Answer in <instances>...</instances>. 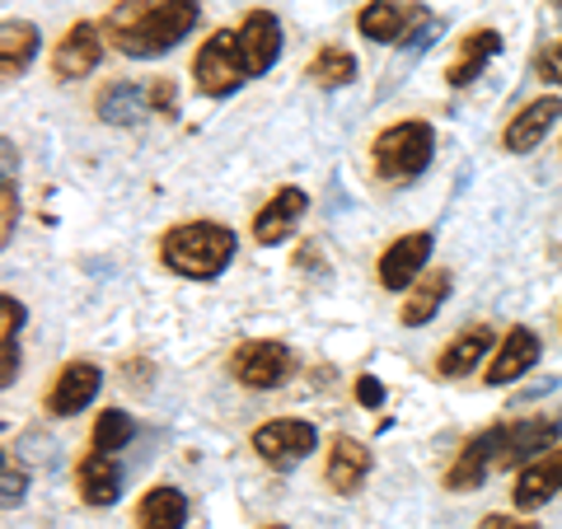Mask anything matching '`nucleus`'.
Masks as SVG:
<instances>
[{
  "label": "nucleus",
  "instance_id": "obj_1",
  "mask_svg": "<svg viewBox=\"0 0 562 529\" xmlns=\"http://www.w3.org/2000/svg\"><path fill=\"white\" fill-rule=\"evenodd\" d=\"M202 20L198 0H122V5L109 14L103 33L113 38V47L122 57H160V52L179 47Z\"/></svg>",
  "mask_w": 562,
  "mask_h": 529
},
{
  "label": "nucleus",
  "instance_id": "obj_2",
  "mask_svg": "<svg viewBox=\"0 0 562 529\" xmlns=\"http://www.w3.org/2000/svg\"><path fill=\"white\" fill-rule=\"evenodd\" d=\"M239 239L221 221H183L160 235V262L188 281H211L231 268Z\"/></svg>",
  "mask_w": 562,
  "mask_h": 529
},
{
  "label": "nucleus",
  "instance_id": "obj_3",
  "mask_svg": "<svg viewBox=\"0 0 562 529\" xmlns=\"http://www.w3.org/2000/svg\"><path fill=\"white\" fill-rule=\"evenodd\" d=\"M436 155V132L431 122H394V127H384L371 146V160H375V173L384 183H408L417 173H427Z\"/></svg>",
  "mask_w": 562,
  "mask_h": 529
},
{
  "label": "nucleus",
  "instance_id": "obj_4",
  "mask_svg": "<svg viewBox=\"0 0 562 529\" xmlns=\"http://www.w3.org/2000/svg\"><path fill=\"white\" fill-rule=\"evenodd\" d=\"M192 80H198V90H202L206 99H231L244 80H254L235 29H216V33H211V38L198 47V57H192Z\"/></svg>",
  "mask_w": 562,
  "mask_h": 529
},
{
  "label": "nucleus",
  "instance_id": "obj_5",
  "mask_svg": "<svg viewBox=\"0 0 562 529\" xmlns=\"http://www.w3.org/2000/svg\"><path fill=\"white\" fill-rule=\"evenodd\" d=\"M314 450H319V431L301 417H277V421H262L254 431V454L268 469H281V473L305 464Z\"/></svg>",
  "mask_w": 562,
  "mask_h": 529
},
{
  "label": "nucleus",
  "instance_id": "obj_6",
  "mask_svg": "<svg viewBox=\"0 0 562 529\" xmlns=\"http://www.w3.org/2000/svg\"><path fill=\"white\" fill-rule=\"evenodd\" d=\"M291 351L272 342V338H254V342H239L231 351V375L244 384V390H277V384L291 380Z\"/></svg>",
  "mask_w": 562,
  "mask_h": 529
},
{
  "label": "nucleus",
  "instance_id": "obj_7",
  "mask_svg": "<svg viewBox=\"0 0 562 529\" xmlns=\"http://www.w3.org/2000/svg\"><path fill=\"white\" fill-rule=\"evenodd\" d=\"M99 390H103V370L94 361H66L57 370V380L47 384L43 408L52 417H76V413H85L99 398Z\"/></svg>",
  "mask_w": 562,
  "mask_h": 529
},
{
  "label": "nucleus",
  "instance_id": "obj_8",
  "mask_svg": "<svg viewBox=\"0 0 562 529\" xmlns=\"http://www.w3.org/2000/svg\"><path fill=\"white\" fill-rule=\"evenodd\" d=\"M431 249H436V235H431V230H417V235L394 239L390 249L380 254V268H375L380 286H384V291H408L413 281L422 277V268L431 262Z\"/></svg>",
  "mask_w": 562,
  "mask_h": 529
},
{
  "label": "nucleus",
  "instance_id": "obj_9",
  "mask_svg": "<svg viewBox=\"0 0 562 529\" xmlns=\"http://www.w3.org/2000/svg\"><path fill=\"white\" fill-rule=\"evenodd\" d=\"M502 464V427H487L479 436L464 440V450L454 454V464L446 469V487L450 492H473L483 487V479Z\"/></svg>",
  "mask_w": 562,
  "mask_h": 529
},
{
  "label": "nucleus",
  "instance_id": "obj_10",
  "mask_svg": "<svg viewBox=\"0 0 562 529\" xmlns=\"http://www.w3.org/2000/svg\"><path fill=\"white\" fill-rule=\"evenodd\" d=\"M371 446H361L357 436H333L328 454H324V483L338 492V497H357L361 483L371 479Z\"/></svg>",
  "mask_w": 562,
  "mask_h": 529
},
{
  "label": "nucleus",
  "instance_id": "obj_11",
  "mask_svg": "<svg viewBox=\"0 0 562 529\" xmlns=\"http://www.w3.org/2000/svg\"><path fill=\"white\" fill-rule=\"evenodd\" d=\"M562 117V99L558 94H543V99H530L525 109L506 122L502 132V150L506 155H530L535 146H543V136H549L558 127Z\"/></svg>",
  "mask_w": 562,
  "mask_h": 529
},
{
  "label": "nucleus",
  "instance_id": "obj_12",
  "mask_svg": "<svg viewBox=\"0 0 562 529\" xmlns=\"http://www.w3.org/2000/svg\"><path fill=\"white\" fill-rule=\"evenodd\" d=\"M99 61H103V29L80 20V24H70V33L57 43V52H52V76L57 80H85Z\"/></svg>",
  "mask_w": 562,
  "mask_h": 529
},
{
  "label": "nucleus",
  "instance_id": "obj_13",
  "mask_svg": "<svg viewBox=\"0 0 562 529\" xmlns=\"http://www.w3.org/2000/svg\"><path fill=\"white\" fill-rule=\"evenodd\" d=\"M558 440V417H525V421H506L502 427V464L497 469H516L539 460Z\"/></svg>",
  "mask_w": 562,
  "mask_h": 529
},
{
  "label": "nucleus",
  "instance_id": "obj_14",
  "mask_svg": "<svg viewBox=\"0 0 562 529\" xmlns=\"http://www.w3.org/2000/svg\"><path fill=\"white\" fill-rule=\"evenodd\" d=\"M558 492H562V446H553L549 454H539V460L520 469L512 502H516V510H539L543 502H553Z\"/></svg>",
  "mask_w": 562,
  "mask_h": 529
},
{
  "label": "nucleus",
  "instance_id": "obj_15",
  "mask_svg": "<svg viewBox=\"0 0 562 529\" xmlns=\"http://www.w3.org/2000/svg\"><path fill=\"white\" fill-rule=\"evenodd\" d=\"M535 361H539V338H535V328L516 324V328H506V338L497 342V357H492V365H487L483 380L492 384V390H502V384L520 380Z\"/></svg>",
  "mask_w": 562,
  "mask_h": 529
},
{
  "label": "nucleus",
  "instance_id": "obj_16",
  "mask_svg": "<svg viewBox=\"0 0 562 529\" xmlns=\"http://www.w3.org/2000/svg\"><path fill=\"white\" fill-rule=\"evenodd\" d=\"M239 47H244V61H249V76H268L272 61L281 57V24H277V14L272 10L244 14Z\"/></svg>",
  "mask_w": 562,
  "mask_h": 529
},
{
  "label": "nucleus",
  "instance_id": "obj_17",
  "mask_svg": "<svg viewBox=\"0 0 562 529\" xmlns=\"http://www.w3.org/2000/svg\"><path fill=\"white\" fill-rule=\"evenodd\" d=\"M305 206H310V198H305V188H295V183H286L277 192V198L268 202L254 216V239L262 244V249H272V244H281L291 230H295V221L305 216Z\"/></svg>",
  "mask_w": 562,
  "mask_h": 529
},
{
  "label": "nucleus",
  "instance_id": "obj_18",
  "mask_svg": "<svg viewBox=\"0 0 562 529\" xmlns=\"http://www.w3.org/2000/svg\"><path fill=\"white\" fill-rule=\"evenodd\" d=\"M76 487H80V502L85 506H113L122 497V464L117 454H103V450H90L76 469Z\"/></svg>",
  "mask_w": 562,
  "mask_h": 529
},
{
  "label": "nucleus",
  "instance_id": "obj_19",
  "mask_svg": "<svg viewBox=\"0 0 562 529\" xmlns=\"http://www.w3.org/2000/svg\"><path fill=\"white\" fill-rule=\"evenodd\" d=\"M487 347H492V328L487 324H473V328H460L450 338V347L436 357V375L441 380H464L473 365H479L487 357Z\"/></svg>",
  "mask_w": 562,
  "mask_h": 529
},
{
  "label": "nucleus",
  "instance_id": "obj_20",
  "mask_svg": "<svg viewBox=\"0 0 562 529\" xmlns=\"http://www.w3.org/2000/svg\"><path fill=\"white\" fill-rule=\"evenodd\" d=\"M497 52H502V33L497 29H473L469 38L460 43V57H454L450 70H446V85H450V90H464V85H473Z\"/></svg>",
  "mask_w": 562,
  "mask_h": 529
},
{
  "label": "nucleus",
  "instance_id": "obj_21",
  "mask_svg": "<svg viewBox=\"0 0 562 529\" xmlns=\"http://www.w3.org/2000/svg\"><path fill=\"white\" fill-rule=\"evenodd\" d=\"M183 525H188V497L179 487L160 483L136 502V529H183Z\"/></svg>",
  "mask_w": 562,
  "mask_h": 529
},
{
  "label": "nucleus",
  "instance_id": "obj_22",
  "mask_svg": "<svg viewBox=\"0 0 562 529\" xmlns=\"http://www.w3.org/2000/svg\"><path fill=\"white\" fill-rule=\"evenodd\" d=\"M146 113H155L150 94L140 90V85H132V80H117V85H109V90L99 94V117L109 122V127H136Z\"/></svg>",
  "mask_w": 562,
  "mask_h": 529
},
{
  "label": "nucleus",
  "instance_id": "obj_23",
  "mask_svg": "<svg viewBox=\"0 0 562 529\" xmlns=\"http://www.w3.org/2000/svg\"><path fill=\"white\" fill-rule=\"evenodd\" d=\"M408 24H413V14L403 10L398 0H371V5L357 14L361 38H371V43H403L408 38Z\"/></svg>",
  "mask_w": 562,
  "mask_h": 529
},
{
  "label": "nucleus",
  "instance_id": "obj_24",
  "mask_svg": "<svg viewBox=\"0 0 562 529\" xmlns=\"http://www.w3.org/2000/svg\"><path fill=\"white\" fill-rule=\"evenodd\" d=\"M33 57H38V29L10 20L0 29V70H5V80H20L33 66Z\"/></svg>",
  "mask_w": 562,
  "mask_h": 529
},
{
  "label": "nucleus",
  "instance_id": "obj_25",
  "mask_svg": "<svg viewBox=\"0 0 562 529\" xmlns=\"http://www.w3.org/2000/svg\"><path fill=\"white\" fill-rule=\"evenodd\" d=\"M446 295H450V272H431V277H422L417 286H413V295H408V305H403V314H398V319L408 324V328L431 324L436 314H441Z\"/></svg>",
  "mask_w": 562,
  "mask_h": 529
},
{
  "label": "nucleus",
  "instance_id": "obj_26",
  "mask_svg": "<svg viewBox=\"0 0 562 529\" xmlns=\"http://www.w3.org/2000/svg\"><path fill=\"white\" fill-rule=\"evenodd\" d=\"M305 76L319 85V90H342V85L357 80V57H351L347 47H319V52L310 57Z\"/></svg>",
  "mask_w": 562,
  "mask_h": 529
},
{
  "label": "nucleus",
  "instance_id": "obj_27",
  "mask_svg": "<svg viewBox=\"0 0 562 529\" xmlns=\"http://www.w3.org/2000/svg\"><path fill=\"white\" fill-rule=\"evenodd\" d=\"M132 440V417L122 408H103L94 417V431H90V450H103V454H117L122 446Z\"/></svg>",
  "mask_w": 562,
  "mask_h": 529
},
{
  "label": "nucleus",
  "instance_id": "obj_28",
  "mask_svg": "<svg viewBox=\"0 0 562 529\" xmlns=\"http://www.w3.org/2000/svg\"><path fill=\"white\" fill-rule=\"evenodd\" d=\"M24 328V305L14 295H0V338H20Z\"/></svg>",
  "mask_w": 562,
  "mask_h": 529
},
{
  "label": "nucleus",
  "instance_id": "obj_29",
  "mask_svg": "<svg viewBox=\"0 0 562 529\" xmlns=\"http://www.w3.org/2000/svg\"><path fill=\"white\" fill-rule=\"evenodd\" d=\"M24 492H29V473H24V469H14V460H5V497H0V502H5V510L20 506V502H24Z\"/></svg>",
  "mask_w": 562,
  "mask_h": 529
},
{
  "label": "nucleus",
  "instance_id": "obj_30",
  "mask_svg": "<svg viewBox=\"0 0 562 529\" xmlns=\"http://www.w3.org/2000/svg\"><path fill=\"white\" fill-rule=\"evenodd\" d=\"M0 351H5V361H0V384H14V375H20V338H0Z\"/></svg>",
  "mask_w": 562,
  "mask_h": 529
},
{
  "label": "nucleus",
  "instance_id": "obj_31",
  "mask_svg": "<svg viewBox=\"0 0 562 529\" xmlns=\"http://www.w3.org/2000/svg\"><path fill=\"white\" fill-rule=\"evenodd\" d=\"M0 206H5V216H0V244H10V235H14V179H5V188H0Z\"/></svg>",
  "mask_w": 562,
  "mask_h": 529
},
{
  "label": "nucleus",
  "instance_id": "obj_32",
  "mask_svg": "<svg viewBox=\"0 0 562 529\" xmlns=\"http://www.w3.org/2000/svg\"><path fill=\"white\" fill-rule=\"evenodd\" d=\"M539 76L549 80V85H562V38L539 57Z\"/></svg>",
  "mask_w": 562,
  "mask_h": 529
},
{
  "label": "nucleus",
  "instance_id": "obj_33",
  "mask_svg": "<svg viewBox=\"0 0 562 529\" xmlns=\"http://www.w3.org/2000/svg\"><path fill=\"white\" fill-rule=\"evenodd\" d=\"M479 529H539V525L520 520V516H506V510H492V516L479 520Z\"/></svg>",
  "mask_w": 562,
  "mask_h": 529
},
{
  "label": "nucleus",
  "instance_id": "obj_34",
  "mask_svg": "<svg viewBox=\"0 0 562 529\" xmlns=\"http://www.w3.org/2000/svg\"><path fill=\"white\" fill-rule=\"evenodd\" d=\"M173 99H179V94H173L169 80H155V85H150V109H155V113H173Z\"/></svg>",
  "mask_w": 562,
  "mask_h": 529
},
{
  "label": "nucleus",
  "instance_id": "obj_35",
  "mask_svg": "<svg viewBox=\"0 0 562 529\" xmlns=\"http://www.w3.org/2000/svg\"><path fill=\"white\" fill-rule=\"evenodd\" d=\"M357 398L366 403V408H380V403H384L380 380H371V375H357Z\"/></svg>",
  "mask_w": 562,
  "mask_h": 529
},
{
  "label": "nucleus",
  "instance_id": "obj_36",
  "mask_svg": "<svg viewBox=\"0 0 562 529\" xmlns=\"http://www.w3.org/2000/svg\"><path fill=\"white\" fill-rule=\"evenodd\" d=\"M258 529H286V525H258Z\"/></svg>",
  "mask_w": 562,
  "mask_h": 529
},
{
  "label": "nucleus",
  "instance_id": "obj_37",
  "mask_svg": "<svg viewBox=\"0 0 562 529\" xmlns=\"http://www.w3.org/2000/svg\"><path fill=\"white\" fill-rule=\"evenodd\" d=\"M553 5H558V10H562V0H553Z\"/></svg>",
  "mask_w": 562,
  "mask_h": 529
}]
</instances>
